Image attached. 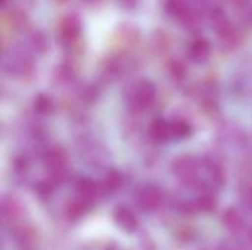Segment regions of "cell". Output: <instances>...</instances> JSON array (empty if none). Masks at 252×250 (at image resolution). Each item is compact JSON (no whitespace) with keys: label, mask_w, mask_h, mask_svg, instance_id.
Returning a JSON list of instances; mask_svg holds the SVG:
<instances>
[{"label":"cell","mask_w":252,"mask_h":250,"mask_svg":"<svg viewBox=\"0 0 252 250\" xmlns=\"http://www.w3.org/2000/svg\"><path fill=\"white\" fill-rule=\"evenodd\" d=\"M31 68H32V63L27 56H16L10 59V62L7 63V71L18 77L27 75L31 71Z\"/></svg>","instance_id":"30bf717a"},{"label":"cell","mask_w":252,"mask_h":250,"mask_svg":"<svg viewBox=\"0 0 252 250\" xmlns=\"http://www.w3.org/2000/svg\"><path fill=\"white\" fill-rule=\"evenodd\" d=\"M106 250H115V249H114V248H108V249H106Z\"/></svg>","instance_id":"484cf974"},{"label":"cell","mask_w":252,"mask_h":250,"mask_svg":"<svg viewBox=\"0 0 252 250\" xmlns=\"http://www.w3.org/2000/svg\"><path fill=\"white\" fill-rule=\"evenodd\" d=\"M16 239L22 246H30L35 240V231H34V228H31L28 225L21 227L19 231L16 233Z\"/></svg>","instance_id":"ffe728a7"},{"label":"cell","mask_w":252,"mask_h":250,"mask_svg":"<svg viewBox=\"0 0 252 250\" xmlns=\"http://www.w3.org/2000/svg\"><path fill=\"white\" fill-rule=\"evenodd\" d=\"M211 53V44L205 38H196L195 41L190 43L188 49V56L192 62L195 63H204L208 60Z\"/></svg>","instance_id":"52a82bcc"},{"label":"cell","mask_w":252,"mask_h":250,"mask_svg":"<svg viewBox=\"0 0 252 250\" xmlns=\"http://www.w3.org/2000/svg\"><path fill=\"white\" fill-rule=\"evenodd\" d=\"M53 100L50 99V96L40 93L35 99H34V111L40 115H50L53 112Z\"/></svg>","instance_id":"7c38bea8"},{"label":"cell","mask_w":252,"mask_h":250,"mask_svg":"<svg viewBox=\"0 0 252 250\" xmlns=\"http://www.w3.org/2000/svg\"><path fill=\"white\" fill-rule=\"evenodd\" d=\"M136 1H137V0H121V3H123L127 9H130L131 6H134V4H136Z\"/></svg>","instance_id":"603a6c76"},{"label":"cell","mask_w":252,"mask_h":250,"mask_svg":"<svg viewBox=\"0 0 252 250\" xmlns=\"http://www.w3.org/2000/svg\"><path fill=\"white\" fill-rule=\"evenodd\" d=\"M223 224H224V227L227 230L236 233V231L242 230V227H244V218H242V215L235 208H229L224 212V215H223Z\"/></svg>","instance_id":"8fae6325"},{"label":"cell","mask_w":252,"mask_h":250,"mask_svg":"<svg viewBox=\"0 0 252 250\" xmlns=\"http://www.w3.org/2000/svg\"><path fill=\"white\" fill-rule=\"evenodd\" d=\"M114 221L115 224L126 233H133L137 230L139 221L136 215L126 206H118L114 211Z\"/></svg>","instance_id":"5b68a950"},{"label":"cell","mask_w":252,"mask_h":250,"mask_svg":"<svg viewBox=\"0 0 252 250\" xmlns=\"http://www.w3.org/2000/svg\"><path fill=\"white\" fill-rule=\"evenodd\" d=\"M30 43H31L32 49H34L35 52H38V53L46 52L47 47H49L47 37H46L44 32L40 31V29H35V31H32V32L30 34Z\"/></svg>","instance_id":"2e32d148"},{"label":"cell","mask_w":252,"mask_h":250,"mask_svg":"<svg viewBox=\"0 0 252 250\" xmlns=\"http://www.w3.org/2000/svg\"><path fill=\"white\" fill-rule=\"evenodd\" d=\"M170 71H171V74H173V77H174L176 80H183L185 75H186V66H185V63H183L182 60H179V59H176V60H173V62L170 63Z\"/></svg>","instance_id":"7402d4cb"},{"label":"cell","mask_w":252,"mask_h":250,"mask_svg":"<svg viewBox=\"0 0 252 250\" xmlns=\"http://www.w3.org/2000/svg\"><path fill=\"white\" fill-rule=\"evenodd\" d=\"M198 161L193 156L183 155L177 158L173 162V172L176 177H179L182 181L193 183L196 181V172H198Z\"/></svg>","instance_id":"7a4b0ae2"},{"label":"cell","mask_w":252,"mask_h":250,"mask_svg":"<svg viewBox=\"0 0 252 250\" xmlns=\"http://www.w3.org/2000/svg\"><path fill=\"white\" fill-rule=\"evenodd\" d=\"M75 192H77V197L80 200H83L84 203L90 205L94 200L96 194H97V187H96V184L92 180L81 178L75 184Z\"/></svg>","instance_id":"ba28073f"},{"label":"cell","mask_w":252,"mask_h":250,"mask_svg":"<svg viewBox=\"0 0 252 250\" xmlns=\"http://www.w3.org/2000/svg\"><path fill=\"white\" fill-rule=\"evenodd\" d=\"M161 203V193L157 187L154 186H146L143 187L139 194H137V205L142 211L145 212H152L155 211Z\"/></svg>","instance_id":"277c9868"},{"label":"cell","mask_w":252,"mask_h":250,"mask_svg":"<svg viewBox=\"0 0 252 250\" xmlns=\"http://www.w3.org/2000/svg\"><path fill=\"white\" fill-rule=\"evenodd\" d=\"M190 1H201V0H190Z\"/></svg>","instance_id":"4316f807"},{"label":"cell","mask_w":252,"mask_h":250,"mask_svg":"<svg viewBox=\"0 0 252 250\" xmlns=\"http://www.w3.org/2000/svg\"><path fill=\"white\" fill-rule=\"evenodd\" d=\"M171 127V139H185L188 136L192 134V127L189 122L183 121V119H177V121H171L170 122Z\"/></svg>","instance_id":"4fadbf2b"},{"label":"cell","mask_w":252,"mask_h":250,"mask_svg":"<svg viewBox=\"0 0 252 250\" xmlns=\"http://www.w3.org/2000/svg\"><path fill=\"white\" fill-rule=\"evenodd\" d=\"M250 240H251V243H252V230L250 231Z\"/></svg>","instance_id":"d4e9b609"},{"label":"cell","mask_w":252,"mask_h":250,"mask_svg":"<svg viewBox=\"0 0 252 250\" xmlns=\"http://www.w3.org/2000/svg\"><path fill=\"white\" fill-rule=\"evenodd\" d=\"M1 211H3V218L4 220H15L21 215V203L18 200H15L13 197L10 199H4L3 200V206H1Z\"/></svg>","instance_id":"5bb4252c"},{"label":"cell","mask_w":252,"mask_h":250,"mask_svg":"<svg viewBox=\"0 0 252 250\" xmlns=\"http://www.w3.org/2000/svg\"><path fill=\"white\" fill-rule=\"evenodd\" d=\"M87 208H89L87 203H84L83 200H80L78 197H75L74 200H71V202L68 203L66 212H68V215H69L71 218H78V217H81V215L86 212Z\"/></svg>","instance_id":"ac0fdd59"},{"label":"cell","mask_w":252,"mask_h":250,"mask_svg":"<svg viewBox=\"0 0 252 250\" xmlns=\"http://www.w3.org/2000/svg\"><path fill=\"white\" fill-rule=\"evenodd\" d=\"M80 31H81V24L75 15L63 16L58 25V34L63 44H72L74 41H77Z\"/></svg>","instance_id":"3957f363"},{"label":"cell","mask_w":252,"mask_h":250,"mask_svg":"<svg viewBox=\"0 0 252 250\" xmlns=\"http://www.w3.org/2000/svg\"><path fill=\"white\" fill-rule=\"evenodd\" d=\"M149 134L155 141L164 143L171 140V127L165 119H157L149 125Z\"/></svg>","instance_id":"9c48e42d"},{"label":"cell","mask_w":252,"mask_h":250,"mask_svg":"<svg viewBox=\"0 0 252 250\" xmlns=\"http://www.w3.org/2000/svg\"><path fill=\"white\" fill-rule=\"evenodd\" d=\"M9 24H10V27H13L16 29H22V28L27 27L28 18H27L25 12L15 9V10H10L9 12Z\"/></svg>","instance_id":"e0dca14e"},{"label":"cell","mask_w":252,"mask_h":250,"mask_svg":"<svg viewBox=\"0 0 252 250\" xmlns=\"http://www.w3.org/2000/svg\"><path fill=\"white\" fill-rule=\"evenodd\" d=\"M235 6H245L248 0H232Z\"/></svg>","instance_id":"cb8c5ba5"},{"label":"cell","mask_w":252,"mask_h":250,"mask_svg":"<svg viewBox=\"0 0 252 250\" xmlns=\"http://www.w3.org/2000/svg\"><path fill=\"white\" fill-rule=\"evenodd\" d=\"M216 208H217V202H216V197L211 194H202L195 202V209L204 214H210L216 211Z\"/></svg>","instance_id":"9a60e30c"},{"label":"cell","mask_w":252,"mask_h":250,"mask_svg":"<svg viewBox=\"0 0 252 250\" xmlns=\"http://www.w3.org/2000/svg\"><path fill=\"white\" fill-rule=\"evenodd\" d=\"M157 96L155 84L149 80H140L131 88V105L139 109H148Z\"/></svg>","instance_id":"6da1fadb"},{"label":"cell","mask_w":252,"mask_h":250,"mask_svg":"<svg viewBox=\"0 0 252 250\" xmlns=\"http://www.w3.org/2000/svg\"><path fill=\"white\" fill-rule=\"evenodd\" d=\"M72 75H74V72L68 65H61L55 72V80L59 83H68L72 80Z\"/></svg>","instance_id":"44dd1931"},{"label":"cell","mask_w":252,"mask_h":250,"mask_svg":"<svg viewBox=\"0 0 252 250\" xmlns=\"http://www.w3.org/2000/svg\"><path fill=\"white\" fill-rule=\"evenodd\" d=\"M121 184H123V175L118 171L111 169V171L106 172V175H105V187H108L111 192H114V190L120 189Z\"/></svg>","instance_id":"d6986e66"},{"label":"cell","mask_w":252,"mask_h":250,"mask_svg":"<svg viewBox=\"0 0 252 250\" xmlns=\"http://www.w3.org/2000/svg\"><path fill=\"white\" fill-rule=\"evenodd\" d=\"M44 165L55 174L58 175L66 165V161H68V156H66V152L62 149V147H52L46 152L44 155Z\"/></svg>","instance_id":"8992f818"}]
</instances>
